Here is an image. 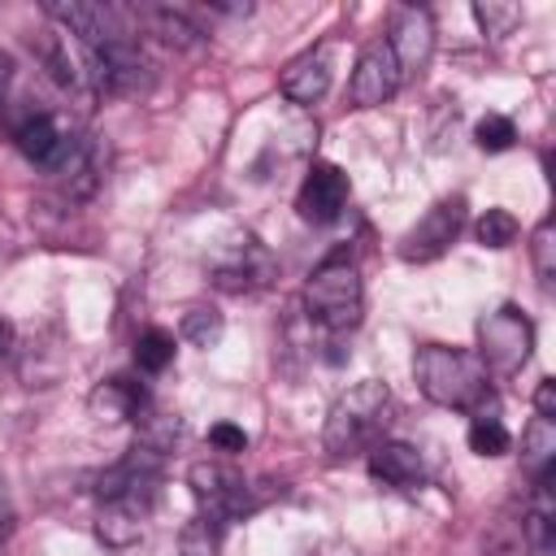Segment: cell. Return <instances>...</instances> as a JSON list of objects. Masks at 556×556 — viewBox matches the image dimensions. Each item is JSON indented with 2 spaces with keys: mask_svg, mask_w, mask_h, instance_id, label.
Listing matches in <instances>:
<instances>
[{
  "mask_svg": "<svg viewBox=\"0 0 556 556\" xmlns=\"http://www.w3.org/2000/svg\"><path fill=\"white\" fill-rule=\"evenodd\" d=\"M9 243H13V230H9V222L0 217V252H9Z\"/></svg>",
  "mask_w": 556,
  "mask_h": 556,
  "instance_id": "34",
  "label": "cell"
},
{
  "mask_svg": "<svg viewBox=\"0 0 556 556\" xmlns=\"http://www.w3.org/2000/svg\"><path fill=\"white\" fill-rule=\"evenodd\" d=\"M9 348H13V326L0 317V356H9Z\"/></svg>",
  "mask_w": 556,
  "mask_h": 556,
  "instance_id": "32",
  "label": "cell"
},
{
  "mask_svg": "<svg viewBox=\"0 0 556 556\" xmlns=\"http://www.w3.org/2000/svg\"><path fill=\"white\" fill-rule=\"evenodd\" d=\"M417 387L430 404L439 408H460V413H482L486 400V369L473 352L447 348V343H426L413 361Z\"/></svg>",
  "mask_w": 556,
  "mask_h": 556,
  "instance_id": "1",
  "label": "cell"
},
{
  "mask_svg": "<svg viewBox=\"0 0 556 556\" xmlns=\"http://www.w3.org/2000/svg\"><path fill=\"white\" fill-rule=\"evenodd\" d=\"M400 83H404V78H400V65H395L387 39H374V43H365L361 56H356L348 96H352L356 109H378V104H387V100L400 91Z\"/></svg>",
  "mask_w": 556,
  "mask_h": 556,
  "instance_id": "10",
  "label": "cell"
},
{
  "mask_svg": "<svg viewBox=\"0 0 556 556\" xmlns=\"http://www.w3.org/2000/svg\"><path fill=\"white\" fill-rule=\"evenodd\" d=\"M508 443H513V439H508V430H504L500 417H486V413L473 417V426H469V447H473L478 456H504Z\"/></svg>",
  "mask_w": 556,
  "mask_h": 556,
  "instance_id": "24",
  "label": "cell"
},
{
  "mask_svg": "<svg viewBox=\"0 0 556 556\" xmlns=\"http://www.w3.org/2000/svg\"><path fill=\"white\" fill-rule=\"evenodd\" d=\"M143 22L152 26V35H161V43H169V48H195L200 43V26L182 13V9H169V4H156V9H148L143 13Z\"/></svg>",
  "mask_w": 556,
  "mask_h": 556,
  "instance_id": "19",
  "label": "cell"
},
{
  "mask_svg": "<svg viewBox=\"0 0 556 556\" xmlns=\"http://www.w3.org/2000/svg\"><path fill=\"white\" fill-rule=\"evenodd\" d=\"M387 421H391V391H387V382L361 378L356 387H348V391L330 404L321 443H326L330 456H348V452L374 447L378 434L387 430Z\"/></svg>",
  "mask_w": 556,
  "mask_h": 556,
  "instance_id": "2",
  "label": "cell"
},
{
  "mask_svg": "<svg viewBox=\"0 0 556 556\" xmlns=\"http://www.w3.org/2000/svg\"><path fill=\"white\" fill-rule=\"evenodd\" d=\"M521 530H526V543H530L534 552H552V543H556V500H552V473H547V478H534V495H530V504H526Z\"/></svg>",
  "mask_w": 556,
  "mask_h": 556,
  "instance_id": "17",
  "label": "cell"
},
{
  "mask_svg": "<svg viewBox=\"0 0 556 556\" xmlns=\"http://www.w3.org/2000/svg\"><path fill=\"white\" fill-rule=\"evenodd\" d=\"M208 274L222 291H256L274 278V256L265 252L261 239L252 235H235L230 243H222L208 261Z\"/></svg>",
  "mask_w": 556,
  "mask_h": 556,
  "instance_id": "7",
  "label": "cell"
},
{
  "mask_svg": "<svg viewBox=\"0 0 556 556\" xmlns=\"http://www.w3.org/2000/svg\"><path fill=\"white\" fill-rule=\"evenodd\" d=\"M473 17L482 26L486 39H504L517 22H521V4H508V0H478L473 4Z\"/></svg>",
  "mask_w": 556,
  "mask_h": 556,
  "instance_id": "23",
  "label": "cell"
},
{
  "mask_svg": "<svg viewBox=\"0 0 556 556\" xmlns=\"http://www.w3.org/2000/svg\"><path fill=\"white\" fill-rule=\"evenodd\" d=\"M208 443H213L217 452H243V447H248V434H243L239 426H230V421H217V426L208 430Z\"/></svg>",
  "mask_w": 556,
  "mask_h": 556,
  "instance_id": "28",
  "label": "cell"
},
{
  "mask_svg": "<svg viewBox=\"0 0 556 556\" xmlns=\"http://www.w3.org/2000/svg\"><path fill=\"white\" fill-rule=\"evenodd\" d=\"M556 465V426L547 417H534L521 434V469L530 478H547Z\"/></svg>",
  "mask_w": 556,
  "mask_h": 556,
  "instance_id": "18",
  "label": "cell"
},
{
  "mask_svg": "<svg viewBox=\"0 0 556 556\" xmlns=\"http://www.w3.org/2000/svg\"><path fill=\"white\" fill-rule=\"evenodd\" d=\"M348 174L339 169V165H330V161H313V169L304 174V182H300V195H295V208H300V217L304 222H313V226H326V222H334L343 208H348Z\"/></svg>",
  "mask_w": 556,
  "mask_h": 556,
  "instance_id": "11",
  "label": "cell"
},
{
  "mask_svg": "<svg viewBox=\"0 0 556 556\" xmlns=\"http://www.w3.org/2000/svg\"><path fill=\"white\" fill-rule=\"evenodd\" d=\"M143 517H148V500H104L96 517V539L113 552H126L143 539Z\"/></svg>",
  "mask_w": 556,
  "mask_h": 556,
  "instance_id": "13",
  "label": "cell"
},
{
  "mask_svg": "<svg viewBox=\"0 0 556 556\" xmlns=\"http://www.w3.org/2000/svg\"><path fill=\"white\" fill-rule=\"evenodd\" d=\"M517 239V217L508 208H486L478 217V243L482 248H508Z\"/></svg>",
  "mask_w": 556,
  "mask_h": 556,
  "instance_id": "26",
  "label": "cell"
},
{
  "mask_svg": "<svg viewBox=\"0 0 556 556\" xmlns=\"http://www.w3.org/2000/svg\"><path fill=\"white\" fill-rule=\"evenodd\" d=\"M169 361H174V334L161 330V326L139 330V339H135V365L143 374H161V369H169Z\"/></svg>",
  "mask_w": 556,
  "mask_h": 556,
  "instance_id": "21",
  "label": "cell"
},
{
  "mask_svg": "<svg viewBox=\"0 0 556 556\" xmlns=\"http://www.w3.org/2000/svg\"><path fill=\"white\" fill-rule=\"evenodd\" d=\"M178 334H182L191 348H217L222 334H226V317H222L217 308H204V304H200V308H187Z\"/></svg>",
  "mask_w": 556,
  "mask_h": 556,
  "instance_id": "20",
  "label": "cell"
},
{
  "mask_svg": "<svg viewBox=\"0 0 556 556\" xmlns=\"http://www.w3.org/2000/svg\"><path fill=\"white\" fill-rule=\"evenodd\" d=\"M530 252H534V274L543 282V291H552V282H556V226L552 222H539Z\"/></svg>",
  "mask_w": 556,
  "mask_h": 556,
  "instance_id": "25",
  "label": "cell"
},
{
  "mask_svg": "<svg viewBox=\"0 0 556 556\" xmlns=\"http://www.w3.org/2000/svg\"><path fill=\"white\" fill-rule=\"evenodd\" d=\"M78 139H83V135H70L52 113H30V117H26V122H17V130H13L17 152H22L30 165L48 169V174H56V169L74 156Z\"/></svg>",
  "mask_w": 556,
  "mask_h": 556,
  "instance_id": "8",
  "label": "cell"
},
{
  "mask_svg": "<svg viewBox=\"0 0 556 556\" xmlns=\"http://www.w3.org/2000/svg\"><path fill=\"white\" fill-rule=\"evenodd\" d=\"M369 473L378 482H387V486L408 491V486L421 482V456L408 443H374L369 447Z\"/></svg>",
  "mask_w": 556,
  "mask_h": 556,
  "instance_id": "15",
  "label": "cell"
},
{
  "mask_svg": "<svg viewBox=\"0 0 556 556\" xmlns=\"http://www.w3.org/2000/svg\"><path fill=\"white\" fill-rule=\"evenodd\" d=\"M460 226H465V195H447V200L430 204V208L421 213V222L400 239V256H404L408 265H426V261L443 256V252L456 243Z\"/></svg>",
  "mask_w": 556,
  "mask_h": 556,
  "instance_id": "6",
  "label": "cell"
},
{
  "mask_svg": "<svg viewBox=\"0 0 556 556\" xmlns=\"http://www.w3.org/2000/svg\"><path fill=\"white\" fill-rule=\"evenodd\" d=\"M87 83L100 96H135L152 83V65L143 61L139 43L126 39H109L100 48H87Z\"/></svg>",
  "mask_w": 556,
  "mask_h": 556,
  "instance_id": "5",
  "label": "cell"
},
{
  "mask_svg": "<svg viewBox=\"0 0 556 556\" xmlns=\"http://www.w3.org/2000/svg\"><path fill=\"white\" fill-rule=\"evenodd\" d=\"M217 539H222V517L200 508L182 526V556H217Z\"/></svg>",
  "mask_w": 556,
  "mask_h": 556,
  "instance_id": "22",
  "label": "cell"
},
{
  "mask_svg": "<svg viewBox=\"0 0 556 556\" xmlns=\"http://www.w3.org/2000/svg\"><path fill=\"white\" fill-rule=\"evenodd\" d=\"M387 48H391V56L400 65V78L417 74L430 61V52H434V22H430V13L417 9V4L400 9L395 22H391V35H387Z\"/></svg>",
  "mask_w": 556,
  "mask_h": 556,
  "instance_id": "12",
  "label": "cell"
},
{
  "mask_svg": "<svg viewBox=\"0 0 556 556\" xmlns=\"http://www.w3.org/2000/svg\"><path fill=\"white\" fill-rule=\"evenodd\" d=\"M9 83H13V56H9V52H0V100H4Z\"/></svg>",
  "mask_w": 556,
  "mask_h": 556,
  "instance_id": "31",
  "label": "cell"
},
{
  "mask_svg": "<svg viewBox=\"0 0 556 556\" xmlns=\"http://www.w3.org/2000/svg\"><path fill=\"white\" fill-rule=\"evenodd\" d=\"M530 348H534V326L521 308L504 304L478 321V352L473 356L482 361L486 378H513L530 361Z\"/></svg>",
  "mask_w": 556,
  "mask_h": 556,
  "instance_id": "4",
  "label": "cell"
},
{
  "mask_svg": "<svg viewBox=\"0 0 556 556\" xmlns=\"http://www.w3.org/2000/svg\"><path fill=\"white\" fill-rule=\"evenodd\" d=\"M9 534H13V500H9V491L0 482V539H9Z\"/></svg>",
  "mask_w": 556,
  "mask_h": 556,
  "instance_id": "30",
  "label": "cell"
},
{
  "mask_svg": "<svg viewBox=\"0 0 556 556\" xmlns=\"http://www.w3.org/2000/svg\"><path fill=\"white\" fill-rule=\"evenodd\" d=\"M187 482H191L200 508L213 513V517H222V521H230V517H239V513L252 508L248 482H243L230 465H222V460H200V465H191Z\"/></svg>",
  "mask_w": 556,
  "mask_h": 556,
  "instance_id": "9",
  "label": "cell"
},
{
  "mask_svg": "<svg viewBox=\"0 0 556 556\" xmlns=\"http://www.w3.org/2000/svg\"><path fill=\"white\" fill-rule=\"evenodd\" d=\"M317 556H356V547H348V543H330V547H321Z\"/></svg>",
  "mask_w": 556,
  "mask_h": 556,
  "instance_id": "33",
  "label": "cell"
},
{
  "mask_svg": "<svg viewBox=\"0 0 556 556\" xmlns=\"http://www.w3.org/2000/svg\"><path fill=\"white\" fill-rule=\"evenodd\" d=\"M304 308L308 317L326 330V334H348L361 326V313H365V287H361V274L356 265L334 252L326 256L313 278L304 282Z\"/></svg>",
  "mask_w": 556,
  "mask_h": 556,
  "instance_id": "3",
  "label": "cell"
},
{
  "mask_svg": "<svg viewBox=\"0 0 556 556\" xmlns=\"http://www.w3.org/2000/svg\"><path fill=\"white\" fill-rule=\"evenodd\" d=\"M473 139H478L482 152H504V148H513L517 126H513L504 113H486V117L473 126Z\"/></svg>",
  "mask_w": 556,
  "mask_h": 556,
  "instance_id": "27",
  "label": "cell"
},
{
  "mask_svg": "<svg viewBox=\"0 0 556 556\" xmlns=\"http://www.w3.org/2000/svg\"><path fill=\"white\" fill-rule=\"evenodd\" d=\"M534 408H539V417H556V382L552 378H543L539 387H534Z\"/></svg>",
  "mask_w": 556,
  "mask_h": 556,
  "instance_id": "29",
  "label": "cell"
},
{
  "mask_svg": "<svg viewBox=\"0 0 556 556\" xmlns=\"http://www.w3.org/2000/svg\"><path fill=\"white\" fill-rule=\"evenodd\" d=\"M139 408H143V382H135V378H109L91 391L96 421H109V426L130 421V417H139Z\"/></svg>",
  "mask_w": 556,
  "mask_h": 556,
  "instance_id": "16",
  "label": "cell"
},
{
  "mask_svg": "<svg viewBox=\"0 0 556 556\" xmlns=\"http://www.w3.org/2000/svg\"><path fill=\"white\" fill-rule=\"evenodd\" d=\"M330 52L326 48H313V52H300L287 70H282V96L295 100V104H317L326 91H330Z\"/></svg>",
  "mask_w": 556,
  "mask_h": 556,
  "instance_id": "14",
  "label": "cell"
}]
</instances>
